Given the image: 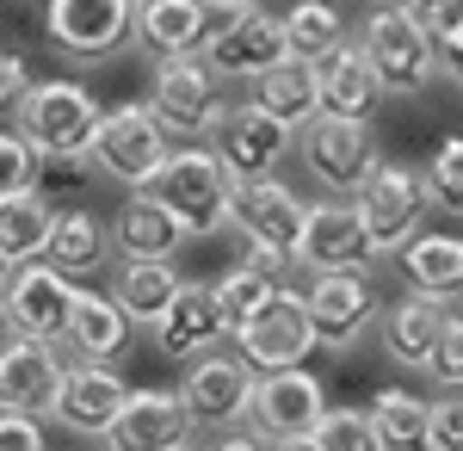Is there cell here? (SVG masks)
<instances>
[{"mask_svg": "<svg viewBox=\"0 0 463 451\" xmlns=\"http://www.w3.org/2000/svg\"><path fill=\"white\" fill-rule=\"evenodd\" d=\"M266 118H279L285 130H303L309 118H321V100H316V62H297V56H285L279 69H266L260 81H253V100Z\"/></svg>", "mask_w": 463, "mask_h": 451, "instance_id": "27", "label": "cell"}, {"mask_svg": "<svg viewBox=\"0 0 463 451\" xmlns=\"http://www.w3.org/2000/svg\"><path fill=\"white\" fill-rule=\"evenodd\" d=\"M340 43H346L340 6H327V0H297L285 13V50L297 62H321V56H334Z\"/></svg>", "mask_w": 463, "mask_h": 451, "instance_id": "33", "label": "cell"}, {"mask_svg": "<svg viewBox=\"0 0 463 451\" xmlns=\"http://www.w3.org/2000/svg\"><path fill=\"white\" fill-rule=\"evenodd\" d=\"M222 81H260L266 69H279L290 50H285V19L266 13V6H241L229 25H216L198 50Z\"/></svg>", "mask_w": 463, "mask_h": 451, "instance_id": "10", "label": "cell"}, {"mask_svg": "<svg viewBox=\"0 0 463 451\" xmlns=\"http://www.w3.org/2000/svg\"><path fill=\"white\" fill-rule=\"evenodd\" d=\"M179 451H192V446H179Z\"/></svg>", "mask_w": 463, "mask_h": 451, "instance_id": "50", "label": "cell"}, {"mask_svg": "<svg viewBox=\"0 0 463 451\" xmlns=\"http://www.w3.org/2000/svg\"><path fill=\"white\" fill-rule=\"evenodd\" d=\"M148 198H161V205L174 210L179 223H185V235H216L222 223H229V198H235V179L229 168L216 161V149H198V142H179L174 155H167V168L143 186Z\"/></svg>", "mask_w": 463, "mask_h": 451, "instance_id": "2", "label": "cell"}, {"mask_svg": "<svg viewBox=\"0 0 463 451\" xmlns=\"http://www.w3.org/2000/svg\"><path fill=\"white\" fill-rule=\"evenodd\" d=\"M32 174H37V149L19 130H0V198L32 192Z\"/></svg>", "mask_w": 463, "mask_h": 451, "instance_id": "39", "label": "cell"}, {"mask_svg": "<svg viewBox=\"0 0 463 451\" xmlns=\"http://www.w3.org/2000/svg\"><path fill=\"white\" fill-rule=\"evenodd\" d=\"M297 130H285L279 118H266L260 105H229L216 124V161L229 168V179H272V168L285 161V149Z\"/></svg>", "mask_w": 463, "mask_h": 451, "instance_id": "17", "label": "cell"}, {"mask_svg": "<svg viewBox=\"0 0 463 451\" xmlns=\"http://www.w3.org/2000/svg\"><path fill=\"white\" fill-rule=\"evenodd\" d=\"M124 402H130V383L111 371L106 359H74L69 371H62V396H56V420L80 433V439H106L111 420L124 415Z\"/></svg>", "mask_w": 463, "mask_h": 451, "instance_id": "18", "label": "cell"}, {"mask_svg": "<svg viewBox=\"0 0 463 451\" xmlns=\"http://www.w3.org/2000/svg\"><path fill=\"white\" fill-rule=\"evenodd\" d=\"M62 352L56 341H25L13 334L0 347V415H56V396H62Z\"/></svg>", "mask_w": 463, "mask_h": 451, "instance_id": "14", "label": "cell"}, {"mask_svg": "<svg viewBox=\"0 0 463 451\" xmlns=\"http://www.w3.org/2000/svg\"><path fill=\"white\" fill-rule=\"evenodd\" d=\"M211 451H272V446H266L260 433H229V439H216Z\"/></svg>", "mask_w": 463, "mask_h": 451, "instance_id": "45", "label": "cell"}, {"mask_svg": "<svg viewBox=\"0 0 463 451\" xmlns=\"http://www.w3.org/2000/svg\"><path fill=\"white\" fill-rule=\"evenodd\" d=\"M358 216H364V235L377 242V254H395L402 242L420 235V210H427V186L414 168L402 161H377L371 179L358 186Z\"/></svg>", "mask_w": 463, "mask_h": 451, "instance_id": "9", "label": "cell"}, {"mask_svg": "<svg viewBox=\"0 0 463 451\" xmlns=\"http://www.w3.org/2000/svg\"><path fill=\"white\" fill-rule=\"evenodd\" d=\"M309 446L316 451H383L377 433H371V415H358V408H327L316 420V433H309Z\"/></svg>", "mask_w": 463, "mask_h": 451, "instance_id": "37", "label": "cell"}, {"mask_svg": "<svg viewBox=\"0 0 463 451\" xmlns=\"http://www.w3.org/2000/svg\"><path fill=\"white\" fill-rule=\"evenodd\" d=\"M6 278H13V266H6V260H0V291H6Z\"/></svg>", "mask_w": 463, "mask_h": 451, "instance_id": "49", "label": "cell"}, {"mask_svg": "<svg viewBox=\"0 0 463 451\" xmlns=\"http://www.w3.org/2000/svg\"><path fill=\"white\" fill-rule=\"evenodd\" d=\"M420 186H427V205L432 210H451V216H463V137H445L439 149H432L427 174H420Z\"/></svg>", "mask_w": 463, "mask_h": 451, "instance_id": "36", "label": "cell"}, {"mask_svg": "<svg viewBox=\"0 0 463 451\" xmlns=\"http://www.w3.org/2000/svg\"><path fill=\"white\" fill-rule=\"evenodd\" d=\"M185 439H192V415H185L179 389H130L124 415L106 433L111 451H179Z\"/></svg>", "mask_w": 463, "mask_h": 451, "instance_id": "20", "label": "cell"}, {"mask_svg": "<svg viewBox=\"0 0 463 451\" xmlns=\"http://www.w3.org/2000/svg\"><path fill=\"white\" fill-rule=\"evenodd\" d=\"M321 415H327V402H321V383L309 378L303 365H297V371H266V378L253 383L248 420H253V433H260L266 446L309 439Z\"/></svg>", "mask_w": 463, "mask_h": 451, "instance_id": "16", "label": "cell"}, {"mask_svg": "<svg viewBox=\"0 0 463 451\" xmlns=\"http://www.w3.org/2000/svg\"><path fill=\"white\" fill-rule=\"evenodd\" d=\"M216 0H137V43L155 62L167 56H198L211 37Z\"/></svg>", "mask_w": 463, "mask_h": 451, "instance_id": "22", "label": "cell"}, {"mask_svg": "<svg viewBox=\"0 0 463 451\" xmlns=\"http://www.w3.org/2000/svg\"><path fill=\"white\" fill-rule=\"evenodd\" d=\"M43 32L62 43L74 62H99L124 37H137V0H50Z\"/></svg>", "mask_w": 463, "mask_h": 451, "instance_id": "12", "label": "cell"}, {"mask_svg": "<svg viewBox=\"0 0 463 451\" xmlns=\"http://www.w3.org/2000/svg\"><path fill=\"white\" fill-rule=\"evenodd\" d=\"M87 155H93V168H99L106 179L130 186V192H143L148 179L167 168L174 142H167L161 124H155V111H148V105H118V111L99 118V137H93Z\"/></svg>", "mask_w": 463, "mask_h": 451, "instance_id": "5", "label": "cell"}, {"mask_svg": "<svg viewBox=\"0 0 463 451\" xmlns=\"http://www.w3.org/2000/svg\"><path fill=\"white\" fill-rule=\"evenodd\" d=\"M439 321H445V303L427 297V291H408V297L383 315V352H390L395 365L427 371L432 365V341H439Z\"/></svg>", "mask_w": 463, "mask_h": 451, "instance_id": "28", "label": "cell"}, {"mask_svg": "<svg viewBox=\"0 0 463 451\" xmlns=\"http://www.w3.org/2000/svg\"><path fill=\"white\" fill-rule=\"evenodd\" d=\"M6 341H13V321H6V310H0V347H6Z\"/></svg>", "mask_w": 463, "mask_h": 451, "instance_id": "47", "label": "cell"}, {"mask_svg": "<svg viewBox=\"0 0 463 451\" xmlns=\"http://www.w3.org/2000/svg\"><path fill=\"white\" fill-rule=\"evenodd\" d=\"M290 260L309 266V273H371L377 242L364 235V216H358L353 198H327V205H309Z\"/></svg>", "mask_w": 463, "mask_h": 451, "instance_id": "8", "label": "cell"}, {"mask_svg": "<svg viewBox=\"0 0 463 451\" xmlns=\"http://www.w3.org/2000/svg\"><path fill=\"white\" fill-rule=\"evenodd\" d=\"M402 13L427 32V43H439V37H451L463 25V0H402Z\"/></svg>", "mask_w": 463, "mask_h": 451, "instance_id": "40", "label": "cell"}, {"mask_svg": "<svg viewBox=\"0 0 463 451\" xmlns=\"http://www.w3.org/2000/svg\"><path fill=\"white\" fill-rule=\"evenodd\" d=\"M32 93V74L13 50H0V111H19V100Z\"/></svg>", "mask_w": 463, "mask_h": 451, "instance_id": "43", "label": "cell"}, {"mask_svg": "<svg viewBox=\"0 0 463 451\" xmlns=\"http://www.w3.org/2000/svg\"><path fill=\"white\" fill-rule=\"evenodd\" d=\"M179 284L185 278L174 273V260H124L118 273H111V303L124 310V321H137V328H155L161 315L174 310Z\"/></svg>", "mask_w": 463, "mask_h": 451, "instance_id": "26", "label": "cell"}, {"mask_svg": "<svg viewBox=\"0 0 463 451\" xmlns=\"http://www.w3.org/2000/svg\"><path fill=\"white\" fill-rule=\"evenodd\" d=\"M316 100H321V118H346V124H371V111L383 100L377 74L364 62L358 43H340L334 56L316 62Z\"/></svg>", "mask_w": 463, "mask_h": 451, "instance_id": "23", "label": "cell"}, {"mask_svg": "<svg viewBox=\"0 0 463 451\" xmlns=\"http://www.w3.org/2000/svg\"><path fill=\"white\" fill-rule=\"evenodd\" d=\"M303 303H309L316 347H353L358 334L377 321V291H371L364 273H316Z\"/></svg>", "mask_w": 463, "mask_h": 451, "instance_id": "19", "label": "cell"}, {"mask_svg": "<svg viewBox=\"0 0 463 451\" xmlns=\"http://www.w3.org/2000/svg\"><path fill=\"white\" fill-rule=\"evenodd\" d=\"M216 6H229V13H235V6H253V0H216Z\"/></svg>", "mask_w": 463, "mask_h": 451, "instance_id": "48", "label": "cell"}, {"mask_svg": "<svg viewBox=\"0 0 463 451\" xmlns=\"http://www.w3.org/2000/svg\"><path fill=\"white\" fill-rule=\"evenodd\" d=\"M50 223H56V205L37 198V192L0 198V260H6V266H32V260H43Z\"/></svg>", "mask_w": 463, "mask_h": 451, "instance_id": "30", "label": "cell"}, {"mask_svg": "<svg viewBox=\"0 0 463 451\" xmlns=\"http://www.w3.org/2000/svg\"><path fill=\"white\" fill-rule=\"evenodd\" d=\"M432 62H439V74H451V81L463 87V25L451 37H439V43H432Z\"/></svg>", "mask_w": 463, "mask_h": 451, "instance_id": "44", "label": "cell"}, {"mask_svg": "<svg viewBox=\"0 0 463 451\" xmlns=\"http://www.w3.org/2000/svg\"><path fill=\"white\" fill-rule=\"evenodd\" d=\"M303 168L316 174V186L327 198H358V186L377 168V137H371V124L309 118V124H303Z\"/></svg>", "mask_w": 463, "mask_h": 451, "instance_id": "6", "label": "cell"}, {"mask_svg": "<svg viewBox=\"0 0 463 451\" xmlns=\"http://www.w3.org/2000/svg\"><path fill=\"white\" fill-rule=\"evenodd\" d=\"M111 247L124 260H174L185 247V223L161 198L130 192V205H118V216H111Z\"/></svg>", "mask_w": 463, "mask_h": 451, "instance_id": "24", "label": "cell"}, {"mask_svg": "<svg viewBox=\"0 0 463 451\" xmlns=\"http://www.w3.org/2000/svg\"><path fill=\"white\" fill-rule=\"evenodd\" d=\"M93 155H37V174H32V192L50 198L56 210H69L87 186H93Z\"/></svg>", "mask_w": 463, "mask_h": 451, "instance_id": "35", "label": "cell"}, {"mask_svg": "<svg viewBox=\"0 0 463 451\" xmlns=\"http://www.w3.org/2000/svg\"><path fill=\"white\" fill-rule=\"evenodd\" d=\"M0 451H50V446H43V420L0 415Z\"/></svg>", "mask_w": 463, "mask_h": 451, "instance_id": "42", "label": "cell"}, {"mask_svg": "<svg viewBox=\"0 0 463 451\" xmlns=\"http://www.w3.org/2000/svg\"><path fill=\"white\" fill-rule=\"evenodd\" d=\"M74 297H80V284L50 273L43 260H32V266H13L6 291H0V310L13 321V334H25V341H62L69 315H74Z\"/></svg>", "mask_w": 463, "mask_h": 451, "instance_id": "13", "label": "cell"}, {"mask_svg": "<svg viewBox=\"0 0 463 451\" xmlns=\"http://www.w3.org/2000/svg\"><path fill=\"white\" fill-rule=\"evenodd\" d=\"M272 297H279V278L260 273V266H248V260L216 278V303H222V315H229V334H241V328H248Z\"/></svg>", "mask_w": 463, "mask_h": 451, "instance_id": "34", "label": "cell"}, {"mask_svg": "<svg viewBox=\"0 0 463 451\" xmlns=\"http://www.w3.org/2000/svg\"><path fill=\"white\" fill-rule=\"evenodd\" d=\"M124 334H130V321H124V310L111 303V297H93V291H80L74 297V315H69V341L80 359H106L111 365V352L124 347Z\"/></svg>", "mask_w": 463, "mask_h": 451, "instance_id": "32", "label": "cell"}, {"mask_svg": "<svg viewBox=\"0 0 463 451\" xmlns=\"http://www.w3.org/2000/svg\"><path fill=\"white\" fill-rule=\"evenodd\" d=\"M371 433L383 451H432V408L408 389H377L371 396Z\"/></svg>", "mask_w": 463, "mask_h": 451, "instance_id": "31", "label": "cell"}, {"mask_svg": "<svg viewBox=\"0 0 463 451\" xmlns=\"http://www.w3.org/2000/svg\"><path fill=\"white\" fill-rule=\"evenodd\" d=\"M432 378L445 383V389H463V310H445L439 321V341H432Z\"/></svg>", "mask_w": 463, "mask_h": 451, "instance_id": "38", "label": "cell"}, {"mask_svg": "<svg viewBox=\"0 0 463 451\" xmlns=\"http://www.w3.org/2000/svg\"><path fill=\"white\" fill-rule=\"evenodd\" d=\"M402 273L414 291H427V297H463V235H414V242H402Z\"/></svg>", "mask_w": 463, "mask_h": 451, "instance_id": "29", "label": "cell"}, {"mask_svg": "<svg viewBox=\"0 0 463 451\" xmlns=\"http://www.w3.org/2000/svg\"><path fill=\"white\" fill-rule=\"evenodd\" d=\"M19 137L32 142L37 155H87L99 137V100L74 81H37L32 93L19 100Z\"/></svg>", "mask_w": 463, "mask_h": 451, "instance_id": "3", "label": "cell"}, {"mask_svg": "<svg viewBox=\"0 0 463 451\" xmlns=\"http://www.w3.org/2000/svg\"><path fill=\"white\" fill-rule=\"evenodd\" d=\"M111 254V229L93 216V210H56V223H50V242H43V266L50 273H62L69 284H80V278H93L99 266H106Z\"/></svg>", "mask_w": 463, "mask_h": 451, "instance_id": "25", "label": "cell"}, {"mask_svg": "<svg viewBox=\"0 0 463 451\" xmlns=\"http://www.w3.org/2000/svg\"><path fill=\"white\" fill-rule=\"evenodd\" d=\"M432 451H463V389L432 402Z\"/></svg>", "mask_w": 463, "mask_h": 451, "instance_id": "41", "label": "cell"}, {"mask_svg": "<svg viewBox=\"0 0 463 451\" xmlns=\"http://www.w3.org/2000/svg\"><path fill=\"white\" fill-rule=\"evenodd\" d=\"M303 216H309V205L290 192L285 179H241L235 198H229V223L248 235V247H266V254H279V260L297 254Z\"/></svg>", "mask_w": 463, "mask_h": 451, "instance_id": "15", "label": "cell"}, {"mask_svg": "<svg viewBox=\"0 0 463 451\" xmlns=\"http://www.w3.org/2000/svg\"><path fill=\"white\" fill-rule=\"evenodd\" d=\"M358 50H364L371 74H377V87H383V93H402V100L427 93V81L439 74L427 32H420L402 6H390V0L371 6V19H364V32H358Z\"/></svg>", "mask_w": 463, "mask_h": 451, "instance_id": "4", "label": "cell"}, {"mask_svg": "<svg viewBox=\"0 0 463 451\" xmlns=\"http://www.w3.org/2000/svg\"><path fill=\"white\" fill-rule=\"evenodd\" d=\"M272 451H316L309 439H285V446H272Z\"/></svg>", "mask_w": 463, "mask_h": 451, "instance_id": "46", "label": "cell"}, {"mask_svg": "<svg viewBox=\"0 0 463 451\" xmlns=\"http://www.w3.org/2000/svg\"><path fill=\"white\" fill-rule=\"evenodd\" d=\"M222 334H229V315L216 303V284H192V278L179 284L174 310L155 321V347L167 359H204Z\"/></svg>", "mask_w": 463, "mask_h": 451, "instance_id": "21", "label": "cell"}, {"mask_svg": "<svg viewBox=\"0 0 463 451\" xmlns=\"http://www.w3.org/2000/svg\"><path fill=\"white\" fill-rule=\"evenodd\" d=\"M253 365L241 352H204L185 365V383H179V402L192 427H235L248 420V402H253Z\"/></svg>", "mask_w": 463, "mask_h": 451, "instance_id": "11", "label": "cell"}, {"mask_svg": "<svg viewBox=\"0 0 463 451\" xmlns=\"http://www.w3.org/2000/svg\"><path fill=\"white\" fill-rule=\"evenodd\" d=\"M148 111L155 124L167 130V142H204L216 137L222 124V74L204 62V56H167L155 62V81H148Z\"/></svg>", "mask_w": 463, "mask_h": 451, "instance_id": "1", "label": "cell"}, {"mask_svg": "<svg viewBox=\"0 0 463 451\" xmlns=\"http://www.w3.org/2000/svg\"><path fill=\"white\" fill-rule=\"evenodd\" d=\"M235 352L253 365V378H266V371H297V365L316 352V328H309V303H303V291L279 284V297H272V303L235 334Z\"/></svg>", "mask_w": 463, "mask_h": 451, "instance_id": "7", "label": "cell"}]
</instances>
